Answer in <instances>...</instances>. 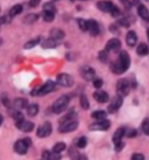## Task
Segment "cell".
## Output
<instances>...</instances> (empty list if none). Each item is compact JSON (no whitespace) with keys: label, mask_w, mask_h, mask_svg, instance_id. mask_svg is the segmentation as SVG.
Listing matches in <instances>:
<instances>
[{"label":"cell","mask_w":149,"mask_h":160,"mask_svg":"<svg viewBox=\"0 0 149 160\" xmlns=\"http://www.w3.org/2000/svg\"><path fill=\"white\" fill-rule=\"evenodd\" d=\"M123 96H115V97H113V99H112V102H111V104L108 105V112L110 113H114V112H117L121 108V105H123Z\"/></svg>","instance_id":"30bf717a"},{"label":"cell","mask_w":149,"mask_h":160,"mask_svg":"<svg viewBox=\"0 0 149 160\" xmlns=\"http://www.w3.org/2000/svg\"><path fill=\"white\" fill-rule=\"evenodd\" d=\"M131 66V58H129V55H128L127 52H120L119 53V58L118 60L114 63L111 64V70L112 72L117 74V75H120L125 72L126 70H128V68Z\"/></svg>","instance_id":"6da1fadb"},{"label":"cell","mask_w":149,"mask_h":160,"mask_svg":"<svg viewBox=\"0 0 149 160\" xmlns=\"http://www.w3.org/2000/svg\"><path fill=\"white\" fill-rule=\"evenodd\" d=\"M91 117L96 120L106 119V112L103 111V110H97V111H93L92 113H91Z\"/></svg>","instance_id":"4316f807"},{"label":"cell","mask_w":149,"mask_h":160,"mask_svg":"<svg viewBox=\"0 0 149 160\" xmlns=\"http://www.w3.org/2000/svg\"><path fill=\"white\" fill-rule=\"evenodd\" d=\"M136 53L140 56H146L149 54V47L146 43H140L136 48Z\"/></svg>","instance_id":"7402d4cb"},{"label":"cell","mask_w":149,"mask_h":160,"mask_svg":"<svg viewBox=\"0 0 149 160\" xmlns=\"http://www.w3.org/2000/svg\"><path fill=\"white\" fill-rule=\"evenodd\" d=\"M27 113L31 117H34L39 113V105L37 104H31L27 107Z\"/></svg>","instance_id":"484cf974"},{"label":"cell","mask_w":149,"mask_h":160,"mask_svg":"<svg viewBox=\"0 0 149 160\" xmlns=\"http://www.w3.org/2000/svg\"><path fill=\"white\" fill-rule=\"evenodd\" d=\"M126 42L129 47H134L137 42V36H136V33L134 31H129L126 35Z\"/></svg>","instance_id":"e0dca14e"},{"label":"cell","mask_w":149,"mask_h":160,"mask_svg":"<svg viewBox=\"0 0 149 160\" xmlns=\"http://www.w3.org/2000/svg\"><path fill=\"white\" fill-rule=\"evenodd\" d=\"M56 88V83L53 82V81H47L43 85H41L40 88H36L35 90L31 91V95L33 96H44L47 93L53 92Z\"/></svg>","instance_id":"3957f363"},{"label":"cell","mask_w":149,"mask_h":160,"mask_svg":"<svg viewBox=\"0 0 149 160\" xmlns=\"http://www.w3.org/2000/svg\"><path fill=\"white\" fill-rule=\"evenodd\" d=\"M57 84H60L61 87H71L74 84V78L71 77L69 74H60L57 76Z\"/></svg>","instance_id":"9c48e42d"},{"label":"cell","mask_w":149,"mask_h":160,"mask_svg":"<svg viewBox=\"0 0 149 160\" xmlns=\"http://www.w3.org/2000/svg\"><path fill=\"white\" fill-rule=\"evenodd\" d=\"M2 120H4V119H2V116L0 115V125L2 124Z\"/></svg>","instance_id":"f907efd6"},{"label":"cell","mask_w":149,"mask_h":160,"mask_svg":"<svg viewBox=\"0 0 149 160\" xmlns=\"http://www.w3.org/2000/svg\"><path fill=\"white\" fill-rule=\"evenodd\" d=\"M88 31L91 33V35L97 36L100 33V27L99 23L96 20H88Z\"/></svg>","instance_id":"4fadbf2b"},{"label":"cell","mask_w":149,"mask_h":160,"mask_svg":"<svg viewBox=\"0 0 149 160\" xmlns=\"http://www.w3.org/2000/svg\"><path fill=\"white\" fill-rule=\"evenodd\" d=\"M70 158L72 160H89L88 157L85 156V154H80L77 151H74V148L70 150Z\"/></svg>","instance_id":"d4e9b609"},{"label":"cell","mask_w":149,"mask_h":160,"mask_svg":"<svg viewBox=\"0 0 149 160\" xmlns=\"http://www.w3.org/2000/svg\"><path fill=\"white\" fill-rule=\"evenodd\" d=\"M78 128V122L77 120H68V122H63L61 123L60 128H58V131L61 133H68V132H72L74 130Z\"/></svg>","instance_id":"5b68a950"},{"label":"cell","mask_w":149,"mask_h":160,"mask_svg":"<svg viewBox=\"0 0 149 160\" xmlns=\"http://www.w3.org/2000/svg\"><path fill=\"white\" fill-rule=\"evenodd\" d=\"M34 123H31V122H28V120H25L22 119L20 122H17V128H18L20 131L22 132H31L33 130H34Z\"/></svg>","instance_id":"8fae6325"},{"label":"cell","mask_w":149,"mask_h":160,"mask_svg":"<svg viewBox=\"0 0 149 160\" xmlns=\"http://www.w3.org/2000/svg\"><path fill=\"white\" fill-rule=\"evenodd\" d=\"M93 87H94L96 89H100L101 87H103V80H100V78L93 80Z\"/></svg>","instance_id":"f35d334b"},{"label":"cell","mask_w":149,"mask_h":160,"mask_svg":"<svg viewBox=\"0 0 149 160\" xmlns=\"http://www.w3.org/2000/svg\"><path fill=\"white\" fill-rule=\"evenodd\" d=\"M129 89H131V84L126 78H123V80H119L118 83H117V91H118L119 96H127L128 92H129Z\"/></svg>","instance_id":"8992f818"},{"label":"cell","mask_w":149,"mask_h":160,"mask_svg":"<svg viewBox=\"0 0 149 160\" xmlns=\"http://www.w3.org/2000/svg\"><path fill=\"white\" fill-rule=\"evenodd\" d=\"M42 156L46 160H61L62 158L60 153H56L54 151H44Z\"/></svg>","instance_id":"ffe728a7"},{"label":"cell","mask_w":149,"mask_h":160,"mask_svg":"<svg viewBox=\"0 0 149 160\" xmlns=\"http://www.w3.org/2000/svg\"><path fill=\"white\" fill-rule=\"evenodd\" d=\"M121 47V42L118 39H111L107 43H106V50L107 52H117Z\"/></svg>","instance_id":"9a60e30c"},{"label":"cell","mask_w":149,"mask_h":160,"mask_svg":"<svg viewBox=\"0 0 149 160\" xmlns=\"http://www.w3.org/2000/svg\"><path fill=\"white\" fill-rule=\"evenodd\" d=\"M51 131H53L51 124H50L49 122H46L44 124H42L39 129H37L36 134H37L39 138H46V137H49V136L51 134Z\"/></svg>","instance_id":"ba28073f"},{"label":"cell","mask_w":149,"mask_h":160,"mask_svg":"<svg viewBox=\"0 0 149 160\" xmlns=\"http://www.w3.org/2000/svg\"><path fill=\"white\" fill-rule=\"evenodd\" d=\"M126 136H127L128 138H134V137H136V136H137V131H136V130H134V129H131L127 133H126Z\"/></svg>","instance_id":"b9f144b4"},{"label":"cell","mask_w":149,"mask_h":160,"mask_svg":"<svg viewBox=\"0 0 149 160\" xmlns=\"http://www.w3.org/2000/svg\"><path fill=\"white\" fill-rule=\"evenodd\" d=\"M99 60H100L101 62H107V60H108V54H107V50H101L100 53H99Z\"/></svg>","instance_id":"d590c367"},{"label":"cell","mask_w":149,"mask_h":160,"mask_svg":"<svg viewBox=\"0 0 149 160\" xmlns=\"http://www.w3.org/2000/svg\"><path fill=\"white\" fill-rule=\"evenodd\" d=\"M111 126V122L107 119L97 120V123L90 125V130L91 131H107Z\"/></svg>","instance_id":"52a82bcc"},{"label":"cell","mask_w":149,"mask_h":160,"mask_svg":"<svg viewBox=\"0 0 149 160\" xmlns=\"http://www.w3.org/2000/svg\"><path fill=\"white\" fill-rule=\"evenodd\" d=\"M65 148H66L65 142H57V144H55V145H54L53 151L56 152V153H61V152H63Z\"/></svg>","instance_id":"1f68e13d"},{"label":"cell","mask_w":149,"mask_h":160,"mask_svg":"<svg viewBox=\"0 0 149 160\" xmlns=\"http://www.w3.org/2000/svg\"><path fill=\"white\" fill-rule=\"evenodd\" d=\"M93 97H94V99L98 103H106L108 102V99H110L108 93L106 92V91H101V90H98V91L93 93Z\"/></svg>","instance_id":"2e32d148"},{"label":"cell","mask_w":149,"mask_h":160,"mask_svg":"<svg viewBox=\"0 0 149 160\" xmlns=\"http://www.w3.org/2000/svg\"><path fill=\"white\" fill-rule=\"evenodd\" d=\"M132 160H145V156L142 153H134L132 156Z\"/></svg>","instance_id":"60d3db41"},{"label":"cell","mask_w":149,"mask_h":160,"mask_svg":"<svg viewBox=\"0 0 149 160\" xmlns=\"http://www.w3.org/2000/svg\"><path fill=\"white\" fill-rule=\"evenodd\" d=\"M97 7L106 13H111L112 8L114 7V5L112 4V1H107V0H103V1H98L97 2Z\"/></svg>","instance_id":"5bb4252c"},{"label":"cell","mask_w":149,"mask_h":160,"mask_svg":"<svg viewBox=\"0 0 149 160\" xmlns=\"http://www.w3.org/2000/svg\"><path fill=\"white\" fill-rule=\"evenodd\" d=\"M37 18H39V17H37L36 14H29V15H27L26 19H25V22L31 23V22H34V21H36Z\"/></svg>","instance_id":"8d00e7d4"},{"label":"cell","mask_w":149,"mask_h":160,"mask_svg":"<svg viewBox=\"0 0 149 160\" xmlns=\"http://www.w3.org/2000/svg\"><path fill=\"white\" fill-rule=\"evenodd\" d=\"M119 23H120L121 26H123V27H128V26H129L128 21L125 18H121V19H120V20H119Z\"/></svg>","instance_id":"bcb514c9"},{"label":"cell","mask_w":149,"mask_h":160,"mask_svg":"<svg viewBox=\"0 0 149 160\" xmlns=\"http://www.w3.org/2000/svg\"><path fill=\"white\" fill-rule=\"evenodd\" d=\"M111 15L114 17V18H117V17H120V9L117 7V6H114L112 11H111Z\"/></svg>","instance_id":"ab89813d"},{"label":"cell","mask_w":149,"mask_h":160,"mask_svg":"<svg viewBox=\"0 0 149 160\" xmlns=\"http://www.w3.org/2000/svg\"><path fill=\"white\" fill-rule=\"evenodd\" d=\"M22 6L21 5H14L13 7L11 8V11H9V17L11 18H13V17H17L18 14H20L22 12Z\"/></svg>","instance_id":"f1b7e54d"},{"label":"cell","mask_w":149,"mask_h":160,"mask_svg":"<svg viewBox=\"0 0 149 160\" xmlns=\"http://www.w3.org/2000/svg\"><path fill=\"white\" fill-rule=\"evenodd\" d=\"M147 38H148V41H149V28L147 29Z\"/></svg>","instance_id":"816d5d0a"},{"label":"cell","mask_w":149,"mask_h":160,"mask_svg":"<svg viewBox=\"0 0 149 160\" xmlns=\"http://www.w3.org/2000/svg\"><path fill=\"white\" fill-rule=\"evenodd\" d=\"M42 18L46 22H51L54 19H55V12L53 11H48V9H44L43 13H42Z\"/></svg>","instance_id":"cb8c5ba5"},{"label":"cell","mask_w":149,"mask_h":160,"mask_svg":"<svg viewBox=\"0 0 149 160\" xmlns=\"http://www.w3.org/2000/svg\"><path fill=\"white\" fill-rule=\"evenodd\" d=\"M88 145V139L86 137H79L77 140H76V146L78 147V148H85Z\"/></svg>","instance_id":"f546056e"},{"label":"cell","mask_w":149,"mask_h":160,"mask_svg":"<svg viewBox=\"0 0 149 160\" xmlns=\"http://www.w3.org/2000/svg\"><path fill=\"white\" fill-rule=\"evenodd\" d=\"M13 104L18 110H21V109H25V108L27 109V107H28V102L25 98H17Z\"/></svg>","instance_id":"44dd1931"},{"label":"cell","mask_w":149,"mask_h":160,"mask_svg":"<svg viewBox=\"0 0 149 160\" xmlns=\"http://www.w3.org/2000/svg\"><path fill=\"white\" fill-rule=\"evenodd\" d=\"M79 103H80V107L83 108L84 110H88L89 108H90V103L88 101V97L85 96V95H82L80 98H79Z\"/></svg>","instance_id":"4dcf8cb0"},{"label":"cell","mask_w":149,"mask_h":160,"mask_svg":"<svg viewBox=\"0 0 149 160\" xmlns=\"http://www.w3.org/2000/svg\"><path fill=\"white\" fill-rule=\"evenodd\" d=\"M13 118H14V120H15V122H20V120L23 119V115H22L19 110H17V111L13 112Z\"/></svg>","instance_id":"74e56055"},{"label":"cell","mask_w":149,"mask_h":160,"mask_svg":"<svg viewBox=\"0 0 149 160\" xmlns=\"http://www.w3.org/2000/svg\"><path fill=\"white\" fill-rule=\"evenodd\" d=\"M2 103H4L6 107H8L9 105V101H8V98H7L6 95H2Z\"/></svg>","instance_id":"c3c4849f"},{"label":"cell","mask_w":149,"mask_h":160,"mask_svg":"<svg viewBox=\"0 0 149 160\" xmlns=\"http://www.w3.org/2000/svg\"><path fill=\"white\" fill-rule=\"evenodd\" d=\"M57 46H58L57 40H55V39H53V38H50V39H48V40H46L43 43H42V47H43V48H56Z\"/></svg>","instance_id":"83f0119b"},{"label":"cell","mask_w":149,"mask_h":160,"mask_svg":"<svg viewBox=\"0 0 149 160\" xmlns=\"http://www.w3.org/2000/svg\"><path fill=\"white\" fill-rule=\"evenodd\" d=\"M146 1H149V0H146Z\"/></svg>","instance_id":"db71d44e"},{"label":"cell","mask_w":149,"mask_h":160,"mask_svg":"<svg viewBox=\"0 0 149 160\" xmlns=\"http://www.w3.org/2000/svg\"><path fill=\"white\" fill-rule=\"evenodd\" d=\"M141 129H142V132L147 136H149V118H145L142 124H141Z\"/></svg>","instance_id":"d6a6232c"},{"label":"cell","mask_w":149,"mask_h":160,"mask_svg":"<svg viewBox=\"0 0 149 160\" xmlns=\"http://www.w3.org/2000/svg\"><path fill=\"white\" fill-rule=\"evenodd\" d=\"M120 2L126 7V8H131L132 4H131V0H120Z\"/></svg>","instance_id":"f6af8a7d"},{"label":"cell","mask_w":149,"mask_h":160,"mask_svg":"<svg viewBox=\"0 0 149 160\" xmlns=\"http://www.w3.org/2000/svg\"><path fill=\"white\" fill-rule=\"evenodd\" d=\"M126 136V129L125 128H119L113 134V142H123V138Z\"/></svg>","instance_id":"d6986e66"},{"label":"cell","mask_w":149,"mask_h":160,"mask_svg":"<svg viewBox=\"0 0 149 160\" xmlns=\"http://www.w3.org/2000/svg\"><path fill=\"white\" fill-rule=\"evenodd\" d=\"M69 103H70V97L68 96V95H63L61 97L56 99L53 104V112L54 113H61L65 110L68 105H69Z\"/></svg>","instance_id":"7a4b0ae2"},{"label":"cell","mask_w":149,"mask_h":160,"mask_svg":"<svg viewBox=\"0 0 149 160\" xmlns=\"http://www.w3.org/2000/svg\"><path fill=\"white\" fill-rule=\"evenodd\" d=\"M137 14L140 15L141 19H143L146 21H149V11L147 9L145 5H137Z\"/></svg>","instance_id":"ac0fdd59"},{"label":"cell","mask_w":149,"mask_h":160,"mask_svg":"<svg viewBox=\"0 0 149 160\" xmlns=\"http://www.w3.org/2000/svg\"><path fill=\"white\" fill-rule=\"evenodd\" d=\"M64 32L61 31V29H58V28H54V29H51L50 31V36L53 38V39H55V40H61V39H63L64 38Z\"/></svg>","instance_id":"603a6c76"},{"label":"cell","mask_w":149,"mask_h":160,"mask_svg":"<svg viewBox=\"0 0 149 160\" xmlns=\"http://www.w3.org/2000/svg\"><path fill=\"white\" fill-rule=\"evenodd\" d=\"M114 146H115V151H121L123 148V142H115L114 144Z\"/></svg>","instance_id":"ee69618b"},{"label":"cell","mask_w":149,"mask_h":160,"mask_svg":"<svg viewBox=\"0 0 149 160\" xmlns=\"http://www.w3.org/2000/svg\"><path fill=\"white\" fill-rule=\"evenodd\" d=\"M77 22H78V26H79V28H80L82 31H83V32L88 31V20H84V19H78V20H77Z\"/></svg>","instance_id":"e575fe53"},{"label":"cell","mask_w":149,"mask_h":160,"mask_svg":"<svg viewBox=\"0 0 149 160\" xmlns=\"http://www.w3.org/2000/svg\"><path fill=\"white\" fill-rule=\"evenodd\" d=\"M40 41H41V39H40V38H36V39H34V40L28 41V42H27L26 45H25V48H26V49H31V48H33V47H35L36 45H39Z\"/></svg>","instance_id":"836d02e7"},{"label":"cell","mask_w":149,"mask_h":160,"mask_svg":"<svg viewBox=\"0 0 149 160\" xmlns=\"http://www.w3.org/2000/svg\"><path fill=\"white\" fill-rule=\"evenodd\" d=\"M5 22H7L6 18H5V17H1V18H0V26H1L2 23H5Z\"/></svg>","instance_id":"681fc988"},{"label":"cell","mask_w":149,"mask_h":160,"mask_svg":"<svg viewBox=\"0 0 149 160\" xmlns=\"http://www.w3.org/2000/svg\"><path fill=\"white\" fill-rule=\"evenodd\" d=\"M0 43H1V40H0Z\"/></svg>","instance_id":"f5cc1de1"},{"label":"cell","mask_w":149,"mask_h":160,"mask_svg":"<svg viewBox=\"0 0 149 160\" xmlns=\"http://www.w3.org/2000/svg\"><path fill=\"white\" fill-rule=\"evenodd\" d=\"M80 74H82V76H83L86 81H92L94 75H96L94 69L91 67H89V66H84V67L80 68Z\"/></svg>","instance_id":"7c38bea8"},{"label":"cell","mask_w":149,"mask_h":160,"mask_svg":"<svg viewBox=\"0 0 149 160\" xmlns=\"http://www.w3.org/2000/svg\"><path fill=\"white\" fill-rule=\"evenodd\" d=\"M43 9H48V11H53V12H56V9H55V7H54V5L51 4V2H47V4H44Z\"/></svg>","instance_id":"7bdbcfd3"},{"label":"cell","mask_w":149,"mask_h":160,"mask_svg":"<svg viewBox=\"0 0 149 160\" xmlns=\"http://www.w3.org/2000/svg\"><path fill=\"white\" fill-rule=\"evenodd\" d=\"M40 2H41V0H29V5L31 7H36Z\"/></svg>","instance_id":"7dc6e473"},{"label":"cell","mask_w":149,"mask_h":160,"mask_svg":"<svg viewBox=\"0 0 149 160\" xmlns=\"http://www.w3.org/2000/svg\"><path fill=\"white\" fill-rule=\"evenodd\" d=\"M31 139L29 138H23V139H20L18 142L14 144V151L17 152L18 154H26L28 148L31 146Z\"/></svg>","instance_id":"277c9868"}]
</instances>
